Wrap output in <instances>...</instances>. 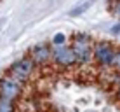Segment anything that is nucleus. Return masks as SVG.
<instances>
[{
    "label": "nucleus",
    "mask_w": 120,
    "mask_h": 112,
    "mask_svg": "<svg viewBox=\"0 0 120 112\" xmlns=\"http://www.w3.org/2000/svg\"><path fill=\"white\" fill-rule=\"evenodd\" d=\"M71 47L75 51L78 63H89L94 58V46H92V40H90V37L87 33H77L73 37Z\"/></svg>",
    "instance_id": "obj_1"
},
{
    "label": "nucleus",
    "mask_w": 120,
    "mask_h": 112,
    "mask_svg": "<svg viewBox=\"0 0 120 112\" xmlns=\"http://www.w3.org/2000/svg\"><path fill=\"white\" fill-rule=\"evenodd\" d=\"M35 65L37 63L31 60V58H21V60L14 61V63L11 65V77L16 79L18 82H24L33 74Z\"/></svg>",
    "instance_id": "obj_2"
},
{
    "label": "nucleus",
    "mask_w": 120,
    "mask_h": 112,
    "mask_svg": "<svg viewBox=\"0 0 120 112\" xmlns=\"http://www.w3.org/2000/svg\"><path fill=\"white\" fill-rule=\"evenodd\" d=\"M115 54L110 42H96L94 44V60L99 65H111L115 61Z\"/></svg>",
    "instance_id": "obj_3"
},
{
    "label": "nucleus",
    "mask_w": 120,
    "mask_h": 112,
    "mask_svg": "<svg viewBox=\"0 0 120 112\" xmlns=\"http://www.w3.org/2000/svg\"><path fill=\"white\" fill-rule=\"evenodd\" d=\"M19 93H21V82H18L11 75L4 77L2 81H0V96L14 102L16 98L19 96Z\"/></svg>",
    "instance_id": "obj_4"
},
{
    "label": "nucleus",
    "mask_w": 120,
    "mask_h": 112,
    "mask_svg": "<svg viewBox=\"0 0 120 112\" xmlns=\"http://www.w3.org/2000/svg\"><path fill=\"white\" fill-rule=\"evenodd\" d=\"M52 60L61 67H70V65H73L77 61V56H75V51H73L71 46H61V47H54Z\"/></svg>",
    "instance_id": "obj_5"
},
{
    "label": "nucleus",
    "mask_w": 120,
    "mask_h": 112,
    "mask_svg": "<svg viewBox=\"0 0 120 112\" xmlns=\"http://www.w3.org/2000/svg\"><path fill=\"white\" fill-rule=\"evenodd\" d=\"M30 58L35 63H45V61H49L52 58V49L49 47L47 44H38V46H35V47L31 49Z\"/></svg>",
    "instance_id": "obj_6"
},
{
    "label": "nucleus",
    "mask_w": 120,
    "mask_h": 112,
    "mask_svg": "<svg viewBox=\"0 0 120 112\" xmlns=\"http://www.w3.org/2000/svg\"><path fill=\"white\" fill-rule=\"evenodd\" d=\"M92 2H94V0H85V2H82V4H78V5H75L71 11L68 12V14H70V16H73V18H75V16H80V14H84V12L87 11L90 5H92Z\"/></svg>",
    "instance_id": "obj_7"
},
{
    "label": "nucleus",
    "mask_w": 120,
    "mask_h": 112,
    "mask_svg": "<svg viewBox=\"0 0 120 112\" xmlns=\"http://www.w3.org/2000/svg\"><path fill=\"white\" fill-rule=\"evenodd\" d=\"M0 112H14V102L0 96Z\"/></svg>",
    "instance_id": "obj_8"
},
{
    "label": "nucleus",
    "mask_w": 120,
    "mask_h": 112,
    "mask_svg": "<svg viewBox=\"0 0 120 112\" xmlns=\"http://www.w3.org/2000/svg\"><path fill=\"white\" fill-rule=\"evenodd\" d=\"M64 42H66V37H64V33H61V32H59V33H56L54 37H52V44H54L56 47H61V46H66Z\"/></svg>",
    "instance_id": "obj_9"
},
{
    "label": "nucleus",
    "mask_w": 120,
    "mask_h": 112,
    "mask_svg": "<svg viewBox=\"0 0 120 112\" xmlns=\"http://www.w3.org/2000/svg\"><path fill=\"white\" fill-rule=\"evenodd\" d=\"M111 9H113L115 14L120 16V0H115V4H113V7H111Z\"/></svg>",
    "instance_id": "obj_10"
},
{
    "label": "nucleus",
    "mask_w": 120,
    "mask_h": 112,
    "mask_svg": "<svg viewBox=\"0 0 120 112\" xmlns=\"http://www.w3.org/2000/svg\"><path fill=\"white\" fill-rule=\"evenodd\" d=\"M113 65L117 67L118 70H120V49L117 51V54H115V61H113Z\"/></svg>",
    "instance_id": "obj_11"
},
{
    "label": "nucleus",
    "mask_w": 120,
    "mask_h": 112,
    "mask_svg": "<svg viewBox=\"0 0 120 112\" xmlns=\"http://www.w3.org/2000/svg\"><path fill=\"white\" fill-rule=\"evenodd\" d=\"M111 33H113V35H118L120 33V23H117V25L111 26Z\"/></svg>",
    "instance_id": "obj_12"
}]
</instances>
